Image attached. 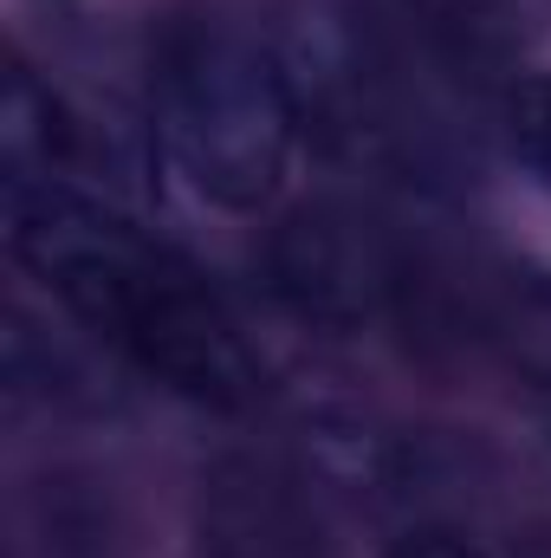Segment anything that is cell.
Listing matches in <instances>:
<instances>
[{
	"instance_id": "6da1fadb",
	"label": "cell",
	"mask_w": 551,
	"mask_h": 558,
	"mask_svg": "<svg viewBox=\"0 0 551 558\" xmlns=\"http://www.w3.org/2000/svg\"><path fill=\"white\" fill-rule=\"evenodd\" d=\"M7 247L91 338L162 390L221 416L260 397V364L208 279L98 195L52 175H7Z\"/></svg>"
},
{
	"instance_id": "7a4b0ae2",
	"label": "cell",
	"mask_w": 551,
	"mask_h": 558,
	"mask_svg": "<svg viewBox=\"0 0 551 558\" xmlns=\"http://www.w3.org/2000/svg\"><path fill=\"white\" fill-rule=\"evenodd\" d=\"M156 137L169 162L228 215L267 208L292 162L298 98L267 39L221 13H175L149 52Z\"/></svg>"
},
{
	"instance_id": "3957f363",
	"label": "cell",
	"mask_w": 551,
	"mask_h": 558,
	"mask_svg": "<svg viewBox=\"0 0 551 558\" xmlns=\"http://www.w3.org/2000/svg\"><path fill=\"white\" fill-rule=\"evenodd\" d=\"M273 286L318 325H364L403 299L396 247L351 208H298L273 241Z\"/></svg>"
},
{
	"instance_id": "277c9868",
	"label": "cell",
	"mask_w": 551,
	"mask_h": 558,
	"mask_svg": "<svg viewBox=\"0 0 551 558\" xmlns=\"http://www.w3.org/2000/svg\"><path fill=\"white\" fill-rule=\"evenodd\" d=\"M195 558H331L305 494L273 461L228 454L195 500Z\"/></svg>"
},
{
	"instance_id": "5b68a950",
	"label": "cell",
	"mask_w": 551,
	"mask_h": 558,
	"mask_svg": "<svg viewBox=\"0 0 551 558\" xmlns=\"http://www.w3.org/2000/svg\"><path fill=\"white\" fill-rule=\"evenodd\" d=\"M506 137L513 156L551 189V78H526L506 105Z\"/></svg>"
},
{
	"instance_id": "8992f818",
	"label": "cell",
	"mask_w": 551,
	"mask_h": 558,
	"mask_svg": "<svg viewBox=\"0 0 551 558\" xmlns=\"http://www.w3.org/2000/svg\"><path fill=\"white\" fill-rule=\"evenodd\" d=\"M390 558H487V553H474L467 539H454V533H409V539H396L390 546Z\"/></svg>"
}]
</instances>
